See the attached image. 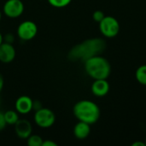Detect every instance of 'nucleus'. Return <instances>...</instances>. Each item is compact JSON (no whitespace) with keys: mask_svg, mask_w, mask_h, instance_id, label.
<instances>
[{"mask_svg":"<svg viewBox=\"0 0 146 146\" xmlns=\"http://www.w3.org/2000/svg\"><path fill=\"white\" fill-rule=\"evenodd\" d=\"M106 49V42L101 38H88L75 46H74L69 53L68 58L72 61H83L101 55Z\"/></svg>","mask_w":146,"mask_h":146,"instance_id":"nucleus-1","label":"nucleus"},{"mask_svg":"<svg viewBox=\"0 0 146 146\" xmlns=\"http://www.w3.org/2000/svg\"><path fill=\"white\" fill-rule=\"evenodd\" d=\"M86 73L93 80L108 79L111 73L110 62L101 55L92 56L84 62Z\"/></svg>","mask_w":146,"mask_h":146,"instance_id":"nucleus-2","label":"nucleus"},{"mask_svg":"<svg viewBox=\"0 0 146 146\" xmlns=\"http://www.w3.org/2000/svg\"><path fill=\"white\" fill-rule=\"evenodd\" d=\"M74 116L78 121L92 125L100 118V109L98 105L90 100H80L77 102L73 109Z\"/></svg>","mask_w":146,"mask_h":146,"instance_id":"nucleus-3","label":"nucleus"},{"mask_svg":"<svg viewBox=\"0 0 146 146\" xmlns=\"http://www.w3.org/2000/svg\"><path fill=\"white\" fill-rule=\"evenodd\" d=\"M98 24L101 33L108 38H115L120 33V23L114 16L105 15V17Z\"/></svg>","mask_w":146,"mask_h":146,"instance_id":"nucleus-4","label":"nucleus"},{"mask_svg":"<svg viewBox=\"0 0 146 146\" xmlns=\"http://www.w3.org/2000/svg\"><path fill=\"white\" fill-rule=\"evenodd\" d=\"M34 121L36 125L41 128H49L54 125L56 115L52 110L47 108H41L35 111Z\"/></svg>","mask_w":146,"mask_h":146,"instance_id":"nucleus-5","label":"nucleus"},{"mask_svg":"<svg viewBox=\"0 0 146 146\" xmlns=\"http://www.w3.org/2000/svg\"><path fill=\"white\" fill-rule=\"evenodd\" d=\"M38 33V27L35 22L32 21H25L21 22L17 28L18 37L24 40L28 41L33 39Z\"/></svg>","mask_w":146,"mask_h":146,"instance_id":"nucleus-6","label":"nucleus"},{"mask_svg":"<svg viewBox=\"0 0 146 146\" xmlns=\"http://www.w3.org/2000/svg\"><path fill=\"white\" fill-rule=\"evenodd\" d=\"M3 11L9 18H18L24 11V4L21 0H7L3 4Z\"/></svg>","mask_w":146,"mask_h":146,"instance_id":"nucleus-7","label":"nucleus"},{"mask_svg":"<svg viewBox=\"0 0 146 146\" xmlns=\"http://www.w3.org/2000/svg\"><path fill=\"white\" fill-rule=\"evenodd\" d=\"M14 126L16 135L21 139H27L32 134V125L27 120L19 119V121Z\"/></svg>","mask_w":146,"mask_h":146,"instance_id":"nucleus-8","label":"nucleus"},{"mask_svg":"<svg viewBox=\"0 0 146 146\" xmlns=\"http://www.w3.org/2000/svg\"><path fill=\"white\" fill-rule=\"evenodd\" d=\"M15 57V49L12 44L3 42L0 45V62L9 63Z\"/></svg>","mask_w":146,"mask_h":146,"instance_id":"nucleus-9","label":"nucleus"},{"mask_svg":"<svg viewBox=\"0 0 146 146\" xmlns=\"http://www.w3.org/2000/svg\"><path fill=\"white\" fill-rule=\"evenodd\" d=\"M33 99L28 96H21L15 101V110L18 114L27 115L33 110Z\"/></svg>","mask_w":146,"mask_h":146,"instance_id":"nucleus-10","label":"nucleus"},{"mask_svg":"<svg viewBox=\"0 0 146 146\" xmlns=\"http://www.w3.org/2000/svg\"><path fill=\"white\" fill-rule=\"evenodd\" d=\"M92 92L96 97H104L110 92V84L106 79L94 80L92 85Z\"/></svg>","mask_w":146,"mask_h":146,"instance_id":"nucleus-11","label":"nucleus"},{"mask_svg":"<svg viewBox=\"0 0 146 146\" xmlns=\"http://www.w3.org/2000/svg\"><path fill=\"white\" fill-rule=\"evenodd\" d=\"M91 133V125L83 121H80L74 127V134L78 139H86Z\"/></svg>","mask_w":146,"mask_h":146,"instance_id":"nucleus-12","label":"nucleus"},{"mask_svg":"<svg viewBox=\"0 0 146 146\" xmlns=\"http://www.w3.org/2000/svg\"><path fill=\"white\" fill-rule=\"evenodd\" d=\"M3 116L8 125H15L19 121V115L16 110H8L3 113Z\"/></svg>","mask_w":146,"mask_h":146,"instance_id":"nucleus-13","label":"nucleus"},{"mask_svg":"<svg viewBox=\"0 0 146 146\" xmlns=\"http://www.w3.org/2000/svg\"><path fill=\"white\" fill-rule=\"evenodd\" d=\"M135 77L137 81L143 86H146V64L139 66L135 73Z\"/></svg>","mask_w":146,"mask_h":146,"instance_id":"nucleus-14","label":"nucleus"},{"mask_svg":"<svg viewBox=\"0 0 146 146\" xmlns=\"http://www.w3.org/2000/svg\"><path fill=\"white\" fill-rule=\"evenodd\" d=\"M27 145L29 146H42L44 139L39 135H30L27 139Z\"/></svg>","mask_w":146,"mask_h":146,"instance_id":"nucleus-15","label":"nucleus"},{"mask_svg":"<svg viewBox=\"0 0 146 146\" xmlns=\"http://www.w3.org/2000/svg\"><path fill=\"white\" fill-rule=\"evenodd\" d=\"M49 3L55 8H64L68 6L72 0H48Z\"/></svg>","mask_w":146,"mask_h":146,"instance_id":"nucleus-16","label":"nucleus"},{"mask_svg":"<svg viewBox=\"0 0 146 146\" xmlns=\"http://www.w3.org/2000/svg\"><path fill=\"white\" fill-rule=\"evenodd\" d=\"M104 17H105V15H104V13L102 10H96V11H94L93 14H92V18H93V20H94L96 22H98V23H99Z\"/></svg>","mask_w":146,"mask_h":146,"instance_id":"nucleus-17","label":"nucleus"},{"mask_svg":"<svg viewBox=\"0 0 146 146\" xmlns=\"http://www.w3.org/2000/svg\"><path fill=\"white\" fill-rule=\"evenodd\" d=\"M7 123L5 121V119H4V116H3V113L0 112V131L3 130L4 127H6Z\"/></svg>","mask_w":146,"mask_h":146,"instance_id":"nucleus-18","label":"nucleus"},{"mask_svg":"<svg viewBox=\"0 0 146 146\" xmlns=\"http://www.w3.org/2000/svg\"><path fill=\"white\" fill-rule=\"evenodd\" d=\"M14 40H15L14 35H13V34H11V33H8V34H6V35L3 37V41H4V42H7V43L12 44Z\"/></svg>","mask_w":146,"mask_h":146,"instance_id":"nucleus-19","label":"nucleus"},{"mask_svg":"<svg viewBox=\"0 0 146 146\" xmlns=\"http://www.w3.org/2000/svg\"><path fill=\"white\" fill-rule=\"evenodd\" d=\"M57 144L55 143L54 141L52 140H44L43 141V144H42V146H56Z\"/></svg>","mask_w":146,"mask_h":146,"instance_id":"nucleus-20","label":"nucleus"},{"mask_svg":"<svg viewBox=\"0 0 146 146\" xmlns=\"http://www.w3.org/2000/svg\"><path fill=\"white\" fill-rule=\"evenodd\" d=\"M41 108H42V104H41V103L39 101H33V110H35V111H36V110H39Z\"/></svg>","mask_w":146,"mask_h":146,"instance_id":"nucleus-21","label":"nucleus"},{"mask_svg":"<svg viewBox=\"0 0 146 146\" xmlns=\"http://www.w3.org/2000/svg\"><path fill=\"white\" fill-rule=\"evenodd\" d=\"M133 146H146L145 142H140V141H136L133 143Z\"/></svg>","mask_w":146,"mask_h":146,"instance_id":"nucleus-22","label":"nucleus"},{"mask_svg":"<svg viewBox=\"0 0 146 146\" xmlns=\"http://www.w3.org/2000/svg\"><path fill=\"white\" fill-rule=\"evenodd\" d=\"M3 83H4V81H3V78L2 74H0V92H1V91L3 90Z\"/></svg>","mask_w":146,"mask_h":146,"instance_id":"nucleus-23","label":"nucleus"},{"mask_svg":"<svg viewBox=\"0 0 146 146\" xmlns=\"http://www.w3.org/2000/svg\"><path fill=\"white\" fill-rule=\"evenodd\" d=\"M3 42V36L2 35V33H0V45H1V44Z\"/></svg>","mask_w":146,"mask_h":146,"instance_id":"nucleus-24","label":"nucleus"},{"mask_svg":"<svg viewBox=\"0 0 146 146\" xmlns=\"http://www.w3.org/2000/svg\"><path fill=\"white\" fill-rule=\"evenodd\" d=\"M1 19H2V13H1V10H0V21H1Z\"/></svg>","mask_w":146,"mask_h":146,"instance_id":"nucleus-25","label":"nucleus"},{"mask_svg":"<svg viewBox=\"0 0 146 146\" xmlns=\"http://www.w3.org/2000/svg\"><path fill=\"white\" fill-rule=\"evenodd\" d=\"M0 104H1V99H0Z\"/></svg>","mask_w":146,"mask_h":146,"instance_id":"nucleus-26","label":"nucleus"},{"mask_svg":"<svg viewBox=\"0 0 146 146\" xmlns=\"http://www.w3.org/2000/svg\"><path fill=\"white\" fill-rule=\"evenodd\" d=\"M145 145H146V139H145Z\"/></svg>","mask_w":146,"mask_h":146,"instance_id":"nucleus-27","label":"nucleus"}]
</instances>
